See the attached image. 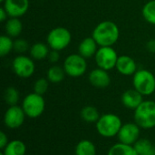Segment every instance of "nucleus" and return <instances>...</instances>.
<instances>
[{
	"label": "nucleus",
	"instance_id": "1",
	"mask_svg": "<svg viewBox=\"0 0 155 155\" xmlns=\"http://www.w3.org/2000/svg\"><path fill=\"white\" fill-rule=\"evenodd\" d=\"M118 26L110 20L99 23L93 30L92 37L100 47H113L119 39Z\"/></svg>",
	"mask_w": 155,
	"mask_h": 155
},
{
	"label": "nucleus",
	"instance_id": "2",
	"mask_svg": "<svg viewBox=\"0 0 155 155\" xmlns=\"http://www.w3.org/2000/svg\"><path fill=\"white\" fill-rule=\"evenodd\" d=\"M134 122L143 129H152L155 127L154 101L143 100L141 105L134 110Z\"/></svg>",
	"mask_w": 155,
	"mask_h": 155
},
{
	"label": "nucleus",
	"instance_id": "3",
	"mask_svg": "<svg viewBox=\"0 0 155 155\" xmlns=\"http://www.w3.org/2000/svg\"><path fill=\"white\" fill-rule=\"evenodd\" d=\"M123 126L121 119L113 113H106L100 116L96 122V129L100 135L105 138H111L118 134Z\"/></svg>",
	"mask_w": 155,
	"mask_h": 155
},
{
	"label": "nucleus",
	"instance_id": "4",
	"mask_svg": "<svg viewBox=\"0 0 155 155\" xmlns=\"http://www.w3.org/2000/svg\"><path fill=\"white\" fill-rule=\"evenodd\" d=\"M134 88L143 96H149L155 91V76L147 69H139L134 74Z\"/></svg>",
	"mask_w": 155,
	"mask_h": 155
},
{
	"label": "nucleus",
	"instance_id": "5",
	"mask_svg": "<svg viewBox=\"0 0 155 155\" xmlns=\"http://www.w3.org/2000/svg\"><path fill=\"white\" fill-rule=\"evenodd\" d=\"M72 41L71 32L63 26L53 28L47 35L46 42L51 49L61 51L66 48Z\"/></svg>",
	"mask_w": 155,
	"mask_h": 155
},
{
	"label": "nucleus",
	"instance_id": "6",
	"mask_svg": "<svg viewBox=\"0 0 155 155\" xmlns=\"http://www.w3.org/2000/svg\"><path fill=\"white\" fill-rule=\"evenodd\" d=\"M22 108L27 117L35 119L43 114L45 108V101L43 95L33 92L24 98Z\"/></svg>",
	"mask_w": 155,
	"mask_h": 155
},
{
	"label": "nucleus",
	"instance_id": "7",
	"mask_svg": "<svg viewBox=\"0 0 155 155\" xmlns=\"http://www.w3.org/2000/svg\"><path fill=\"white\" fill-rule=\"evenodd\" d=\"M64 69L67 76L72 78H79L85 74L87 70V61L86 58L78 54L69 55L64 62Z\"/></svg>",
	"mask_w": 155,
	"mask_h": 155
},
{
	"label": "nucleus",
	"instance_id": "8",
	"mask_svg": "<svg viewBox=\"0 0 155 155\" xmlns=\"http://www.w3.org/2000/svg\"><path fill=\"white\" fill-rule=\"evenodd\" d=\"M118 58L119 56L113 47H100L94 56L97 67L107 71L116 67Z\"/></svg>",
	"mask_w": 155,
	"mask_h": 155
},
{
	"label": "nucleus",
	"instance_id": "9",
	"mask_svg": "<svg viewBox=\"0 0 155 155\" xmlns=\"http://www.w3.org/2000/svg\"><path fill=\"white\" fill-rule=\"evenodd\" d=\"M12 69L15 74L22 79H27L33 76L35 70L34 59L25 55H19L12 62Z\"/></svg>",
	"mask_w": 155,
	"mask_h": 155
},
{
	"label": "nucleus",
	"instance_id": "10",
	"mask_svg": "<svg viewBox=\"0 0 155 155\" xmlns=\"http://www.w3.org/2000/svg\"><path fill=\"white\" fill-rule=\"evenodd\" d=\"M25 116L26 115L22 107L17 105L10 106L4 115L5 125L10 129L19 128L24 123Z\"/></svg>",
	"mask_w": 155,
	"mask_h": 155
},
{
	"label": "nucleus",
	"instance_id": "11",
	"mask_svg": "<svg viewBox=\"0 0 155 155\" xmlns=\"http://www.w3.org/2000/svg\"><path fill=\"white\" fill-rule=\"evenodd\" d=\"M117 135L120 143L133 145L139 140L140 127L137 123H125L121 127Z\"/></svg>",
	"mask_w": 155,
	"mask_h": 155
},
{
	"label": "nucleus",
	"instance_id": "12",
	"mask_svg": "<svg viewBox=\"0 0 155 155\" xmlns=\"http://www.w3.org/2000/svg\"><path fill=\"white\" fill-rule=\"evenodd\" d=\"M3 7L9 17H21L29 9V0H5Z\"/></svg>",
	"mask_w": 155,
	"mask_h": 155
},
{
	"label": "nucleus",
	"instance_id": "13",
	"mask_svg": "<svg viewBox=\"0 0 155 155\" xmlns=\"http://www.w3.org/2000/svg\"><path fill=\"white\" fill-rule=\"evenodd\" d=\"M88 79L91 85L97 89H105L111 83V77L107 70L101 68L93 69L89 73Z\"/></svg>",
	"mask_w": 155,
	"mask_h": 155
},
{
	"label": "nucleus",
	"instance_id": "14",
	"mask_svg": "<svg viewBox=\"0 0 155 155\" xmlns=\"http://www.w3.org/2000/svg\"><path fill=\"white\" fill-rule=\"evenodd\" d=\"M143 95H142L138 90H136L134 88V89L125 90L122 95L121 100H122V103L124 104V106H125L127 109L134 111L143 101Z\"/></svg>",
	"mask_w": 155,
	"mask_h": 155
},
{
	"label": "nucleus",
	"instance_id": "15",
	"mask_svg": "<svg viewBox=\"0 0 155 155\" xmlns=\"http://www.w3.org/2000/svg\"><path fill=\"white\" fill-rule=\"evenodd\" d=\"M116 69L119 73L124 76H134V74L137 71L136 62L130 56H120L118 58L116 63Z\"/></svg>",
	"mask_w": 155,
	"mask_h": 155
},
{
	"label": "nucleus",
	"instance_id": "16",
	"mask_svg": "<svg viewBox=\"0 0 155 155\" xmlns=\"http://www.w3.org/2000/svg\"><path fill=\"white\" fill-rule=\"evenodd\" d=\"M98 44L94 39L93 37L84 38L78 46V53L85 58H92L95 56L97 52Z\"/></svg>",
	"mask_w": 155,
	"mask_h": 155
},
{
	"label": "nucleus",
	"instance_id": "17",
	"mask_svg": "<svg viewBox=\"0 0 155 155\" xmlns=\"http://www.w3.org/2000/svg\"><path fill=\"white\" fill-rule=\"evenodd\" d=\"M5 33L11 37H18L23 30V24L18 17H9L5 25Z\"/></svg>",
	"mask_w": 155,
	"mask_h": 155
},
{
	"label": "nucleus",
	"instance_id": "18",
	"mask_svg": "<svg viewBox=\"0 0 155 155\" xmlns=\"http://www.w3.org/2000/svg\"><path fill=\"white\" fill-rule=\"evenodd\" d=\"M49 51V46L42 42H37L31 46L29 53L34 60H42L47 58Z\"/></svg>",
	"mask_w": 155,
	"mask_h": 155
},
{
	"label": "nucleus",
	"instance_id": "19",
	"mask_svg": "<svg viewBox=\"0 0 155 155\" xmlns=\"http://www.w3.org/2000/svg\"><path fill=\"white\" fill-rule=\"evenodd\" d=\"M3 150V153L5 155H25L26 147L22 141L15 140L8 143Z\"/></svg>",
	"mask_w": 155,
	"mask_h": 155
},
{
	"label": "nucleus",
	"instance_id": "20",
	"mask_svg": "<svg viewBox=\"0 0 155 155\" xmlns=\"http://www.w3.org/2000/svg\"><path fill=\"white\" fill-rule=\"evenodd\" d=\"M66 73L65 70L64 69V67H60L57 65H54L52 67H50L47 70V79L49 80V82L54 83V84H57L62 82L64 79Z\"/></svg>",
	"mask_w": 155,
	"mask_h": 155
},
{
	"label": "nucleus",
	"instance_id": "21",
	"mask_svg": "<svg viewBox=\"0 0 155 155\" xmlns=\"http://www.w3.org/2000/svg\"><path fill=\"white\" fill-rule=\"evenodd\" d=\"M134 147L138 155H155V146L147 139L138 140Z\"/></svg>",
	"mask_w": 155,
	"mask_h": 155
},
{
	"label": "nucleus",
	"instance_id": "22",
	"mask_svg": "<svg viewBox=\"0 0 155 155\" xmlns=\"http://www.w3.org/2000/svg\"><path fill=\"white\" fill-rule=\"evenodd\" d=\"M107 155H138L133 145L117 143L111 147Z\"/></svg>",
	"mask_w": 155,
	"mask_h": 155
},
{
	"label": "nucleus",
	"instance_id": "23",
	"mask_svg": "<svg viewBox=\"0 0 155 155\" xmlns=\"http://www.w3.org/2000/svg\"><path fill=\"white\" fill-rule=\"evenodd\" d=\"M96 148L94 144L88 140H83L75 147V155H95Z\"/></svg>",
	"mask_w": 155,
	"mask_h": 155
},
{
	"label": "nucleus",
	"instance_id": "24",
	"mask_svg": "<svg viewBox=\"0 0 155 155\" xmlns=\"http://www.w3.org/2000/svg\"><path fill=\"white\" fill-rule=\"evenodd\" d=\"M81 117L84 122L88 123H93V122H96L99 120L100 115L95 107L85 106L81 111Z\"/></svg>",
	"mask_w": 155,
	"mask_h": 155
},
{
	"label": "nucleus",
	"instance_id": "25",
	"mask_svg": "<svg viewBox=\"0 0 155 155\" xmlns=\"http://www.w3.org/2000/svg\"><path fill=\"white\" fill-rule=\"evenodd\" d=\"M142 14L148 23L155 25V0H151L143 5Z\"/></svg>",
	"mask_w": 155,
	"mask_h": 155
},
{
	"label": "nucleus",
	"instance_id": "26",
	"mask_svg": "<svg viewBox=\"0 0 155 155\" xmlns=\"http://www.w3.org/2000/svg\"><path fill=\"white\" fill-rule=\"evenodd\" d=\"M14 50V40L7 35L0 37V56L5 57Z\"/></svg>",
	"mask_w": 155,
	"mask_h": 155
},
{
	"label": "nucleus",
	"instance_id": "27",
	"mask_svg": "<svg viewBox=\"0 0 155 155\" xmlns=\"http://www.w3.org/2000/svg\"><path fill=\"white\" fill-rule=\"evenodd\" d=\"M4 100L9 106L16 105L19 100V92L15 87H8L5 90Z\"/></svg>",
	"mask_w": 155,
	"mask_h": 155
},
{
	"label": "nucleus",
	"instance_id": "28",
	"mask_svg": "<svg viewBox=\"0 0 155 155\" xmlns=\"http://www.w3.org/2000/svg\"><path fill=\"white\" fill-rule=\"evenodd\" d=\"M30 48L31 47L29 46V43L24 38L17 37L14 40V50L20 55L26 53L28 50H30Z\"/></svg>",
	"mask_w": 155,
	"mask_h": 155
},
{
	"label": "nucleus",
	"instance_id": "29",
	"mask_svg": "<svg viewBox=\"0 0 155 155\" xmlns=\"http://www.w3.org/2000/svg\"><path fill=\"white\" fill-rule=\"evenodd\" d=\"M48 87H49V80L45 78H41V79H38L35 84H34V92L39 94V95H44L47 90H48Z\"/></svg>",
	"mask_w": 155,
	"mask_h": 155
},
{
	"label": "nucleus",
	"instance_id": "30",
	"mask_svg": "<svg viewBox=\"0 0 155 155\" xmlns=\"http://www.w3.org/2000/svg\"><path fill=\"white\" fill-rule=\"evenodd\" d=\"M47 58H48V61L50 63H56L58 62L59 58H60V54H59V51L58 50H54V49H52L51 51H49V54L47 56Z\"/></svg>",
	"mask_w": 155,
	"mask_h": 155
},
{
	"label": "nucleus",
	"instance_id": "31",
	"mask_svg": "<svg viewBox=\"0 0 155 155\" xmlns=\"http://www.w3.org/2000/svg\"><path fill=\"white\" fill-rule=\"evenodd\" d=\"M8 143V139H7V136L5 135V133L4 132H0V148L1 149H4Z\"/></svg>",
	"mask_w": 155,
	"mask_h": 155
},
{
	"label": "nucleus",
	"instance_id": "32",
	"mask_svg": "<svg viewBox=\"0 0 155 155\" xmlns=\"http://www.w3.org/2000/svg\"><path fill=\"white\" fill-rule=\"evenodd\" d=\"M7 17H9L7 12L5 11V9L4 7L0 8V21L1 22H5L7 20Z\"/></svg>",
	"mask_w": 155,
	"mask_h": 155
},
{
	"label": "nucleus",
	"instance_id": "33",
	"mask_svg": "<svg viewBox=\"0 0 155 155\" xmlns=\"http://www.w3.org/2000/svg\"><path fill=\"white\" fill-rule=\"evenodd\" d=\"M147 49L151 52V53H155V39H151L147 42L146 45Z\"/></svg>",
	"mask_w": 155,
	"mask_h": 155
},
{
	"label": "nucleus",
	"instance_id": "34",
	"mask_svg": "<svg viewBox=\"0 0 155 155\" xmlns=\"http://www.w3.org/2000/svg\"><path fill=\"white\" fill-rule=\"evenodd\" d=\"M5 0H0V2H4Z\"/></svg>",
	"mask_w": 155,
	"mask_h": 155
},
{
	"label": "nucleus",
	"instance_id": "35",
	"mask_svg": "<svg viewBox=\"0 0 155 155\" xmlns=\"http://www.w3.org/2000/svg\"><path fill=\"white\" fill-rule=\"evenodd\" d=\"M0 155H5V154H4V153H1V154H0Z\"/></svg>",
	"mask_w": 155,
	"mask_h": 155
}]
</instances>
